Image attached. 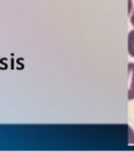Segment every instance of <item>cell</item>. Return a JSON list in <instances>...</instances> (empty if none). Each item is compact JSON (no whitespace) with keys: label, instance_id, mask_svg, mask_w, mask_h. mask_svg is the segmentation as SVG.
Segmentation results:
<instances>
[{"label":"cell","instance_id":"6da1fadb","mask_svg":"<svg viewBox=\"0 0 134 152\" xmlns=\"http://www.w3.org/2000/svg\"><path fill=\"white\" fill-rule=\"evenodd\" d=\"M128 75H129V88H128V99H134V64L130 62L128 65Z\"/></svg>","mask_w":134,"mask_h":152},{"label":"cell","instance_id":"7a4b0ae2","mask_svg":"<svg viewBox=\"0 0 134 152\" xmlns=\"http://www.w3.org/2000/svg\"><path fill=\"white\" fill-rule=\"evenodd\" d=\"M128 52L132 57H134V31H130L128 34Z\"/></svg>","mask_w":134,"mask_h":152},{"label":"cell","instance_id":"3957f363","mask_svg":"<svg viewBox=\"0 0 134 152\" xmlns=\"http://www.w3.org/2000/svg\"><path fill=\"white\" fill-rule=\"evenodd\" d=\"M130 23H132V26L134 27V10L132 13V15H130Z\"/></svg>","mask_w":134,"mask_h":152}]
</instances>
